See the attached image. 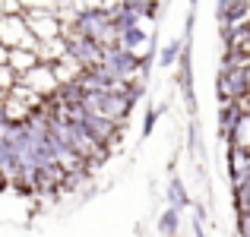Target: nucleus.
<instances>
[{
	"label": "nucleus",
	"mask_w": 250,
	"mask_h": 237,
	"mask_svg": "<svg viewBox=\"0 0 250 237\" xmlns=\"http://www.w3.org/2000/svg\"><path fill=\"white\" fill-rule=\"evenodd\" d=\"M16 82L25 85L29 92H35L42 101H48V98H54L57 92H61V85H57V79H54V73H51L48 63H35V67H32L29 73H22Z\"/></svg>",
	"instance_id": "1"
},
{
	"label": "nucleus",
	"mask_w": 250,
	"mask_h": 237,
	"mask_svg": "<svg viewBox=\"0 0 250 237\" xmlns=\"http://www.w3.org/2000/svg\"><path fill=\"white\" fill-rule=\"evenodd\" d=\"M35 63L38 60H35V54H32V51H19L16 48V51H10V54H6V70H10L16 79L22 76V73H29Z\"/></svg>",
	"instance_id": "2"
}]
</instances>
